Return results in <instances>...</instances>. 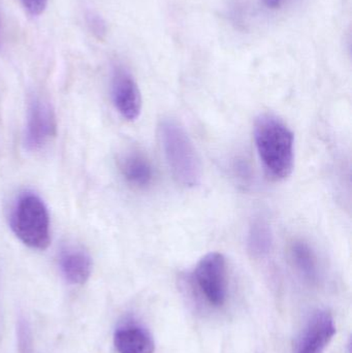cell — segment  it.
<instances>
[{"label":"cell","mask_w":352,"mask_h":353,"mask_svg":"<svg viewBox=\"0 0 352 353\" xmlns=\"http://www.w3.org/2000/svg\"><path fill=\"white\" fill-rule=\"evenodd\" d=\"M273 234L266 218L258 217L252 221L248 230V251L254 259H262L272 250Z\"/></svg>","instance_id":"cell-12"},{"label":"cell","mask_w":352,"mask_h":353,"mask_svg":"<svg viewBox=\"0 0 352 353\" xmlns=\"http://www.w3.org/2000/svg\"><path fill=\"white\" fill-rule=\"evenodd\" d=\"M194 284L209 306L221 308L229 296L227 259L219 252L205 255L194 271Z\"/></svg>","instance_id":"cell-4"},{"label":"cell","mask_w":352,"mask_h":353,"mask_svg":"<svg viewBox=\"0 0 352 353\" xmlns=\"http://www.w3.org/2000/svg\"><path fill=\"white\" fill-rule=\"evenodd\" d=\"M335 334L336 325L331 312L315 311L298 337L296 353H324Z\"/></svg>","instance_id":"cell-7"},{"label":"cell","mask_w":352,"mask_h":353,"mask_svg":"<svg viewBox=\"0 0 352 353\" xmlns=\"http://www.w3.org/2000/svg\"><path fill=\"white\" fill-rule=\"evenodd\" d=\"M291 263L298 273L310 283H316L320 278V265L313 249L303 241H296L289 249Z\"/></svg>","instance_id":"cell-11"},{"label":"cell","mask_w":352,"mask_h":353,"mask_svg":"<svg viewBox=\"0 0 352 353\" xmlns=\"http://www.w3.org/2000/svg\"><path fill=\"white\" fill-rule=\"evenodd\" d=\"M21 2L25 10L32 16L43 14L48 6V0H21Z\"/></svg>","instance_id":"cell-13"},{"label":"cell","mask_w":352,"mask_h":353,"mask_svg":"<svg viewBox=\"0 0 352 353\" xmlns=\"http://www.w3.org/2000/svg\"><path fill=\"white\" fill-rule=\"evenodd\" d=\"M91 26H92L93 30L95 31V33L101 35V33H105V24H103V21L99 18V17H93L90 21Z\"/></svg>","instance_id":"cell-14"},{"label":"cell","mask_w":352,"mask_h":353,"mask_svg":"<svg viewBox=\"0 0 352 353\" xmlns=\"http://www.w3.org/2000/svg\"><path fill=\"white\" fill-rule=\"evenodd\" d=\"M158 137L176 182L188 188L198 186L202 179V165L185 128L177 120L165 118L159 123Z\"/></svg>","instance_id":"cell-2"},{"label":"cell","mask_w":352,"mask_h":353,"mask_svg":"<svg viewBox=\"0 0 352 353\" xmlns=\"http://www.w3.org/2000/svg\"><path fill=\"white\" fill-rule=\"evenodd\" d=\"M10 225L17 238L29 248L45 250L49 247V211L37 193L24 191L19 194L10 210Z\"/></svg>","instance_id":"cell-3"},{"label":"cell","mask_w":352,"mask_h":353,"mask_svg":"<svg viewBox=\"0 0 352 353\" xmlns=\"http://www.w3.org/2000/svg\"><path fill=\"white\" fill-rule=\"evenodd\" d=\"M260 1H262L267 8H271V10H276V8H279L282 6L284 0H260Z\"/></svg>","instance_id":"cell-15"},{"label":"cell","mask_w":352,"mask_h":353,"mask_svg":"<svg viewBox=\"0 0 352 353\" xmlns=\"http://www.w3.org/2000/svg\"><path fill=\"white\" fill-rule=\"evenodd\" d=\"M256 151L267 176L274 181L289 178L295 163V136L280 118L262 114L254 123Z\"/></svg>","instance_id":"cell-1"},{"label":"cell","mask_w":352,"mask_h":353,"mask_svg":"<svg viewBox=\"0 0 352 353\" xmlns=\"http://www.w3.org/2000/svg\"><path fill=\"white\" fill-rule=\"evenodd\" d=\"M120 171L126 182L144 189L152 184L154 169L148 157L140 151H130L120 159Z\"/></svg>","instance_id":"cell-10"},{"label":"cell","mask_w":352,"mask_h":353,"mask_svg":"<svg viewBox=\"0 0 352 353\" xmlns=\"http://www.w3.org/2000/svg\"><path fill=\"white\" fill-rule=\"evenodd\" d=\"M57 130L55 113L49 101L41 97L29 101L25 126V146L31 151L39 150L55 137Z\"/></svg>","instance_id":"cell-5"},{"label":"cell","mask_w":352,"mask_h":353,"mask_svg":"<svg viewBox=\"0 0 352 353\" xmlns=\"http://www.w3.org/2000/svg\"><path fill=\"white\" fill-rule=\"evenodd\" d=\"M59 268L66 282L72 285H81L90 277L92 259L84 249L66 246L60 251Z\"/></svg>","instance_id":"cell-9"},{"label":"cell","mask_w":352,"mask_h":353,"mask_svg":"<svg viewBox=\"0 0 352 353\" xmlns=\"http://www.w3.org/2000/svg\"><path fill=\"white\" fill-rule=\"evenodd\" d=\"M118 353H154L155 343L147 327L134 319L119 325L114 335Z\"/></svg>","instance_id":"cell-8"},{"label":"cell","mask_w":352,"mask_h":353,"mask_svg":"<svg viewBox=\"0 0 352 353\" xmlns=\"http://www.w3.org/2000/svg\"><path fill=\"white\" fill-rule=\"evenodd\" d=\"M112 99L116 110L128 121H134L142 112V97L132 74L121 65L115 66L112 74Z\"/></svg>","instance_id":"cell-6"},{"label":"cell","mask_w":352,"mask_h":353,"mask_svg":"<svg viewBox=\"0 0 352 353\" xmlns=\"http://www.w3.org/2000/svg\"><path fill=\"white\" fill-rule=\"evenodd\" d=\"M0 33H1V20H0Z\"/></svg>","instance_id":"cell-16"}]
</instances>
